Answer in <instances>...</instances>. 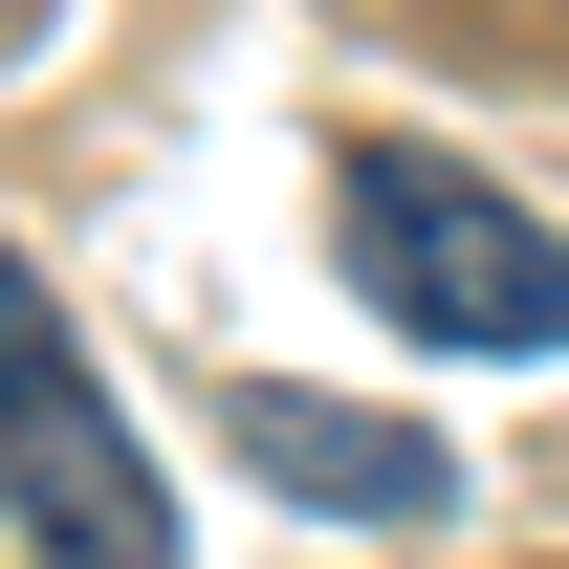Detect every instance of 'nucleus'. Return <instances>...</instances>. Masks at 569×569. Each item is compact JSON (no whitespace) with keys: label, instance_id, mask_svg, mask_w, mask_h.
I'll return each instance as SVG.
<instances>
[{"label":"nucleus","instance_id":"3","mask_svg":"<svg viewBox=\"0 0 569 569\" xmlns=\"http://www.w3.org/2000/svg\"><path fill=\"white\" fill-rule=\"evenodd\" d=\"M219 438H241L263 503H329V526H438L460 503V438L438 417H372V395H307V372H241Z\"/></svg>","mask_w":569,"mask_h":569},{"label":"nucleus","instance_id":"2","mask_svg":"<svg viewBox=\"0 0 569 569\" xmlns=\"http://www.w3.org/2000/svg\"><path fill=\"white\" fill-rule=\"evenodd\" d=\"M0 503L44 569H176V482H153L132 395L88 372V329L44 307V263L0 241Z\"/></svg>","mask_w":569,"mask_h":569},{"label":"nucleus","instance_id":"1","mask_svg":"<svg viewBox=\"0 0 569 569\" xmlns=\"http://www.w3.org/2000/svg\"><path fill=\"white\" fill-rule=\"evenodd\" d=\"M329 241H351V284L417 329V351H569V241L503 198V176L417 153V132L329 153Z\"/></svg>","mask_w":569,"mask_h":569}]
</instances>
